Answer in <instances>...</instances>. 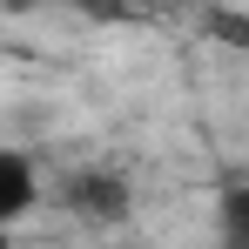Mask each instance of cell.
<instances>
[{
	"label": "cell",
	"instance_id": "6da1fadb",
	"mask_svg": "<svg viewBox=\"0 0 249 249\" xmlns=\"http://www.w3.org/2000/svg\"><path fill=\"white\" fill-rule=\"evenodd\" d=\"M61 209L74 222H88V229H122L135 215V182L122 168H74L61 182Z\"/></svg>",
	"mask_w": 249,
	"mask_h": 249
},
{
	"label": "cell",
	"instance_id": "7a4b0ae2",
	"mask_svg": "<svg viewBox=\"0 0 249 249\" xmlns=\"http://www.w3.org/2000/svg\"><path fill=\"white\" fill-rule=\"evenodd\" d=\"M41 202V175L20 148H0V229H14L27 209Z\"/></svg>",
	"mask_w": 249,
	"mask_h": 249
}]
</instances>
